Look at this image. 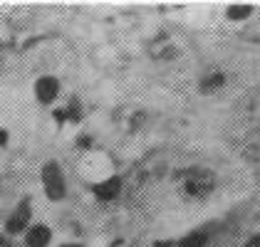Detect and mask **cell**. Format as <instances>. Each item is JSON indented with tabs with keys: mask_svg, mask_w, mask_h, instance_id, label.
Masks as SVG:
<instances>
[{
	"mask_svg": "<svg viewBox=\"0 0 260 247\" xmlns=\"http://www.w3.org/2000/svg\"><path fill=\"white\" fill-rule=\"evenodd\" d=\"M176 183L183 198H191V200H201V198H208L216 188V178L213 173L203 171V168H186L176 176Z\"/></svg>",
	"mask_w": 260,
	"mask_h": 247,
	"instance_id": "6da1fadb",
	"label": "cell"
},
{
	"mask_svg": "<svg viewBox=\"0 0 260 247\" xmlns=\"http://www.w3.org/2000/svg\"><path fill=\"white\" fill-rule=\"evenodd\" d=\"M42 188H45V195L47 200H62L64 193H67V183H64V176H62L60 163L55 161H47L42 166Z\"/></svg>",
	"mask_w": 260,
	"mask_h": 247,
	"instance_id": "7a4b0ae2",
	"label": "cell"
},
{
	"mask_svg": "<svg viewBox=\"0 0 260 247\" xmlns=\"http://www.w3.org/2000/svg\"><path fill=\"white\" fill-rule=\"evenodd\" d=\"M30 220H32V205L27 198H22L18 205L13 208V213L8 215L5 220V235H20L30 227Z\"/></svg>",
	"mask_w": 260,
	"mask_h": 247,
	"instance_id": "3957f363",
	"label": "cell"
},
{
	"mask_svg": "<svg viewBox=\"0 0 260 247\" xmlns=\"http://www.w3.org/2000/svg\"><path fill=\"white\" fill-rule=\"evenodd\" d=\"M35 97H38L40 104L50 106V104L60 97V79L52 77V74H42L40 79L35 82Z\"/></svg>",
	"mask_w": 260,
	"mask_h": 247,
	"instance_id": "277c9868",
	"label": "cell"
},
{
	"mask_svg": "<svg viewBox=\"0 0 260 247\" xmlns=\"http://www.w3.org/2000/svg\"><path fill=\"white\" fill-rule=\"evenodd\" d=\"M92 193H94V198L102 200V203H112V200L119 198V193H121V178L119 176L104 178V181L92 185Z\"/></svg>",
	"mask_w": 260,
	"mask_h": 247,
	"instance_id": "5b68a950",
	"label": "cell"
},
{
	"mask_svg": "<svg viewBox=\"0 0 260 247\" xmlns=\"http://www.w3.org/2000/svg\"><path fill=\"white\" fill-rule=\"evenodd\" d=\"M52 242V227L45 223H32L25 230V245L27 247H47Z\"/></svg>",
	"mask_w": 260,
	"mask_h": 247,
	"instance_id": "8992f818",
	"label": "cell"
},
{
	"mask_svg": "<svg viewBox=\"0 0 260 247\" xmlns=\"http://www.w3.org/2000/svg\"><path fill=\"white\" fill-rule=\"evenodd\" d=\"M223 84H225V74H223V72H208V74L201 77L199 89L203 94H213V92H218Z\"/></svg>",
	"mask_w": 260,
	"mask_h": 247,
	"instance_id": "52a82bcc",
	"label": "cell"
},
{
	"mask_svg": "<svg viewBox=\"0 0 260 247\" xmlns=\"http://www.w3.org/2000/svg\"><path fill=\"white\" fill-rule=\"evenodd\" d=\"M208 242V235L203 230H193V232H186L179 240V247H206Z\"/></svg>",
	"mask_w": 260,
	"mask_h": 247,
	"instance_id": "ba28073f",
	"label": "cell"
},
{
	"mask_svg": "<svg viewBox=\"0 0 260 247\" xmlns=\"http://www.w3.org/2000/svg\"><path fill=\"white\" fill-rule=\"evenodd\" d=\"M62 114H64V124H80L82 121V106H80V99H70L67 106L62 109Z\"/></svg>",
	"mask_w": 260,
	"mask_h": 247,
	"instance_id": "9c48e42d",
	"label": "cell"
},
{
	"mask_svg": "<svg viewBox=\"0 0 260 247\" xmlns=\"http://www.w3.org/2000/svg\"><path fill=\"white\" fill-rule=\"evenodd\" d=\"M225 15H228V20L240 22L253 15V8H250V5H231V8L225 10Z\"/></svg>",
	"mask_w": 260,
	"mask_h": 247,
	"instance_id": "30bf717a",
	"label": "cell"
},
{
	"mask_svg": "<svg viewBox=\"0 0 260 247\" xmlns=\"http://www.w3.org/2000/svg\"><path fill=\"white\" fill-rule=\"evenodd\" d=\"M77 146H80V148H92V136H84V134H82L80 139H77Z\"/></svg>",
	"mask_w": 260,
	"mask_h": 247,
	"instance_id": "8fae6325",
	"label": "cell"
},
{
	"mask_svg": "<svg viewBox=\"0 0 260 247\" xmlns=\"http://www.w3.org/2000/svg\"><path fill=\"white\" fill-rule=\"evenodd\" d=\"M243 247H260V235H250V237L245 240V245Z\"/></svg>",
	"mask_w": 260,
	"mask_h": 247,
	"instance_id": "7c38bea8",
	"label": "cell"
},
{
	"mask_svg": "<svg viewBox=\"0 0 260 247\" xmlns=\"http://www.w3.org/2000/svg\"><path fill=\"white\" fill-rule=\"evenodd\" d=\"M8 139H10V136H8V131H5V129H0V146L8 144Z\"/></svg>",
	"mask_w": 260,
	"mask_h": 247,
	"instance_id": "4fadbf2b",
	"label": "cell"
},
{
	"mask_svg": "<svg viewBox=\"0 0 260 247\" xmlns=\"http://www.w3.org/2000/svg\"><path fill=\"white\" fill-rule=\"evenodd\" d=\"M0 247H13V240H8V235L0 237Z\"/></svg>",
	"mask_w": 260,
	"mask_h": 247,
	"instance_id": "5bb4252c",
	"label": "cell"
},
{
	"mask_svg": "<svg viewBox=\"0 0 260 247\" xmlns=\"http://www.w3.org/2000/svg\"><path fill=\"white\" fill-rule=\"evenodd\" d=\"M60 247H82L80 242H64V245H60Z\"/></svg>",
	"mask_w": 260,
	"mask_h": 247,
	"instance_id": "9a60e30c",
	"label": "cell"
}]
</instances>
